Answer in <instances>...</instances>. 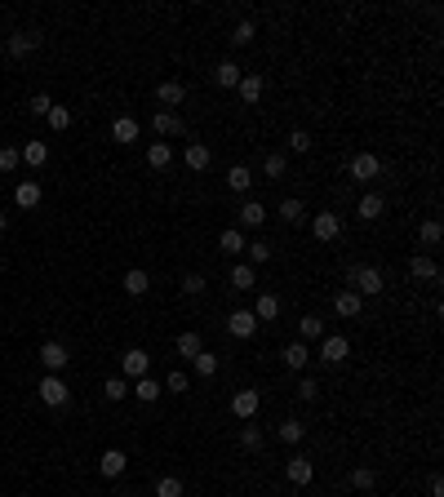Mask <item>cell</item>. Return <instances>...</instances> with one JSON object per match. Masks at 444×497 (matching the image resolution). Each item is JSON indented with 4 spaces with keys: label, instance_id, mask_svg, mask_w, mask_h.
Returning a JSON list of instances; mask_svg holds the SVG:
<instances>
[{
    "label": "cell",
    "instance_id": "6da1fadb",
    "mask_svg": "<svg viewBox=\"0 0 444 497\" xmlns=\"http://www.w3.org/2000/svg\"><path fill=\"white\" fill-rule=\"evenodd\" d=\"M346 284H355L360 297H373V293H382V271L378 266H351V271H346Z\"/></svg>",
    "mask_w": 444,
    "mask_h": 497
},
{
    "label": "cell",
    "instance_id": "7a4b0ae2",
    "mask_svg": "<svg viewBox=\"0 0 444 497\" xmlns=\"http://www.w3.org/2000/svg\"><path fill=\"white\" fill-rule=\"evenodd\" d=\"M147 368H151V355L143 347H129L120 355V377L124 382H138V377H147Z\"/></svg>",
    "mask_w": 444,
    "mask_h": 497
},
{
    "label": "cell",
    "instance_id": "3957f363",
    "mask_svg": "<svg viewBox=\"0 0 444 497\" xmlns=\"http://www.w3.org/2000/svg\"><path fill=\"white\" fill-rule=\"evenodd\" d=\"M378 174H382V160H378V155H369V151L351 155V164H346V178H351V182H373Z\"/></svg>",
    "mask_w": 444,
    "mask_h": 497
},
{
    "label": "cell",
    "instance_id": "277c9868",
    "mask_svg": "<svg viewBox=\"0 0 444 497\" xmlns=\"http://www.w3.org/2000/svg\"><path fill=\"white\" fill-rule=\"evenodd\" d=\"M36 395L49 408H63L67 404V382H63V373H45V377H40V387H36Z\"/></svg>",
    "mask_w": 444,
    "mask_h": 497
},
{
    "label": "cell",
    "instance_id": "5b68a950",
    "mask_svg": "<svg viewBox=\"0 0 444 497\" xmlns=\"http://www.w3.org/2000/svg\"><path fill=\"white\" fill-rule=\"evenodd\" d=\"M285 475H289V484L307 489L311 479H315V466H311V458H302V453H294V458L285 462Z\"/></svg>",
    "mask_w": 444,
    "mask_h": 497
},
{
    "label": "cell",
    "instance_id": "8992f818",
    "mask_svg": "<svg viewBox=\"0 0 444 497\" xmlns=\"http://www.w3.org/2000/svg\"><path fill=\"white\" fill-rule=\"evenodd\" d=\"M227 333L240 337V342H244V337H254L258 333V316H254V311H231V316H227Z\"/></svg>",
    "mask_w": 444,
    "mask_h": 497
},
{
    "label": "cell",
    "instance_id": "52a82bcc",
    "mask_svg": "<svg viewBox=\"0 0 444 497\" xmlns=\"http://www.w3.org/2000/svg\"><path fill=\"white\" fill-rule=\"evenodd\" d=\"M338 231H342V218H338V213H315V218H311V235L325 240V245H329V240H338Z\"/></svg>",
    "mask_w": 444,
    "mask_h": 497
},
{
    "label": "cell",
    "instance_id": "ba28073f",
    "mask_svg": "<svg viewBox=\"0 0 444 497\" xmlns=\"http://www.w3.org/2000/svg\"><path fill=\"white\" fill-rule=\"evenodd\" d=\"M346 355H351V347H346L342 333H329L325 342H320V360H325V364H342Z\"/></svg>",
    "mask_w": 444,
    "mask_h": 497
},
{
    "label": "cell",
    "instance_id": "9c48e42d",
    "mask_svg": "<svg viewBox=\"0 0 444 497\" xmlns=\"http://www.w3.org/2000/svg\"><path fill=\"white\" fill-rule=\"evenodd\" d=\"M156 98L174 111V107L187 103V84H183V80H160V84H156Z\"/></svg>",
    "mask_w": 444,
    "mask_h": 497
},
{
    "label": "cell",
    "instance_id": "30bf717a",
    "mask_svg": "<svg viewBox=\"0 0 444 497\" xmlns=\"http://www.w3.org/2000/svg\"><path fill=\"white\" fill-rule=\"evenodd\" d=\"M333 311H338V316H342V320H355V316H360V311H365V297H360L355 289H342L338 297H333Z\"/></svg>",
    "mask_w": 444,
    "mask_h": 497
},
{
    "label": "cell",
    "instance_id": "8fae6325",
    "mask_svg": "<svg viewBox=\"0 0 444 497\" xmlns=\"http://www.w3.org/2000/svg\"><path fill=\"white\" fill-rule=\"evenodd\" d=\"M258 404H262V400H258V391H235V395H231V413L240 418V422L258 418Z\"/></svg>",
    "mask_w": 444,
    "mask_h": 497
},
{
    "label": "cell",
    "instance_id": "7c38bea8",
    "mask_svg": "<svg viewBox=\"0 0 444 497\" xmlns=\"http://www.w3.org/2000/svg\"><path fill=\"white\" fill-rule=\"evenodd\" d=\"M67 360H72V355H67V347H63V342H45V347H40V364H45L49 373H63Z\"/></svg>",
    "mask_w": 444,
    "mask_h": 497
},
{
    "label": "cell",
    "instance_id": "4fadbf2b",
    "mask_svg": "<svg viewBox=\"0 0 444 497\" xmlns=\"http://www.w3.org/2000/svg\"><path fill=\"white\" fill-rule=\"evenodd\" d=\"M124 466H129V458H124L120 448H107L103 458H98V475H107V479H116V475H124Z\"/></svg>",
    "mask_w": 444,
    "mask_h": 497
},
{
    "label": "cell",
    "instance_id": "5bb4252c",
    "mask_svg": "<svg viewBox=\"0 0 444 497\" xmlns=\"http://www.w3.org/2000/svg\"><path fill=\"white\" fill-rule=\"evenodd\" d=\"M18 151H22L27 169H45V164H49V147H45V142H36V138H27Z\"/></svg>",
    "mask_w": 444,
    "mask_h": 497
},
{
    "label": "cell",
    "instance_id": "9a60e30c",
    "mask_svg": "<svg viewBox=\"0 0 444 497\" xmlns=\"http://www.w3.org/2000/svg\"><path fill=\"white\" fill-rule=\"evenodd\" d=\"M151 129L160 134V142H169V138H178V134H183V120H178L174 111H156V120H151Z\"/></svg>",
    "mask_w": 444,
    "mask_h": 497
},
{
    "label": "cell",
    "instance_id": "2e32d148",
    "mask_svg": "<svg viewBox=\"0 0 444 497\" xmlns=\"http://www.w3.org/2000/svg\"><path fill=\"white\" fill-rule=\"evenodd\" d=\"M13 205H18V209H36L40 205V182H32V178L18 182V187H13Z\"/></svg>",
    "mask_w": 444,
    "mask_h": 497
},
{
    "label": "cell",
    "instance_id": "e0dca14e",
    "mask_svg": "<svg viewBox=\"0 0 444 497\" xmlns=\"http://www.w3.org/2000/svg\"><path fill=\"white\" fill-rule=\"evenodd\" d=\"M36 45H40V32H13L9 36V53H13V58H27Z\"/></svg>",
    "mask_w": 444,
    "mask_h": 497
},
{
    "label": "cell",
    "instance_id": "ac0fdd59",
    "mask_svg": "<svg viewBox=\"0 0 444 497\" xmlns=\"http://www.w3.org/2000/svg\"><path fill=\"white\" fill-rule=\"evenodd\" d=\"M174 351H178V355H183V360H196V355L204 351V337H200V333H191V329H187V333H178V342H174Z\"/></svg>",
    "mask_w": 444,
    "mask_h": 497
},
{
    "label": "cell",
    "instance_id": "d6986e66",
    "mask_svg": "<svg viewBox=\"0 0 444 497\" xmlns=\"http://www.w3.org/2000/svg\"><path fill=\"white\" fill-rule=\"evenodd\" d=\"M129 391H133V395H138V400H143V404H156L160 395H164V387H160L156 377H138V382H133Z\"/></svg>",
    "mask_w": 444,
    "mask_h": 497
},
{
    "label": "cell",
    "instance_id": "ffe728a7",
    "mask_svg": "<svg viewBox=\"0 0 444 497\" xmlns=\"http://www.w3.org/2000/svg\"><path fill=\"white\" fill-rule=\"evenodd\" d=\"M151 289V276L143 271V266H133V271H124V293H129V297H143Z\"/></svg>",
    "mask_w": 444,
    "mask_h": 497
},
{
    "label": "cell",
    "instance_id": "44dd1931",
    "mask_svg": "<svg viewBox=\"0 0 444 497\" xmlns=\"http://www.w3.org/2000/svg\"><path fill=\"white\" fill-rule=\"evenodd\" d=\"M218 245H222V253H235V258H240L249 240H244V231H240V226H227V231L218 235Z\"/></svg>",
    "mask_w": 444,
    "mask_h": 497
},
{
    "label": "cell",
    "instance_id": "7402d4cb",
    "mask_svg": "<svg viewBox=\"0 0 444 497\" xmlns=\"http://www.w3.org/2000/svg\"><path fill=\"white\" fill-rule=\"evenodd\" d=\"M147 164L151 169H169L174 164V147H169V142H151V147H147Z\"/></svg>",
    "mask_w": 444,
    "mask_h": 497
},
{
    "label": "cell",
    "instance_id": "603a6c76",
    "mask_svg": "<svg viewBox=\"0 0 444 497\" xmlns=\"http://www.w3.org/2000/svg\"><path fill=\"white\" fill-rule=\"evenodd\" d=\"M227 187H231L235 195H244L249 187H254V174H249L244 164H231V169H227Z\"/></svg>",
    "mask_w": 444,
    "mask_h": 497
},
{
    "label": "cell",
    "instance_id": "cb8c5ba5",
    "mask_svg": "<svg viewBox=\"0 0 444 497\" xmlns=\"http://www.w3.org/2000/svg\"><path fill=\"white\" fill-rule=\"evenodd\" d=\"M254 316H258V324H262V320H275V316H280V297H275V293H258Z\"/></svg>",
    "mask_w": 444,
    "mask_h": 497
},
{
    "label": "cell",
    "instance_id": "d4e9b609",
    "mask_svg": "<svg viewBox=\"0 0 444 497\" xmlns=\"http://www.w3.org/2000/svg\"><path fill=\"white\" fill-rule=\"evenodd\" d=\"M111 138H116V142H138V120H133V116H116V124H111Z\"/></svg>",
    "mask_w": 444,
    "mask_h": 497
},
{
    "label": "cell",
    "instance_id": "484cf974",
    "mask_svg": "<svg viewBox=\"0 0 444 497\" xmlns=\"http://www.w3.org/2000/svg\"><path fill=\"white\" fill-rule=\"evenodd\" d=\"M311 337H325V320L320 316H302L298 320V342H311Z\"/></svg>",
    "mask_w": 444,
    "mask_h": 497
},
{
    "label": "cell",
    "instance_id": "4316f807",
    "mask_svg": "<svg viewBox=\"0 0 444 497\" xmlns=\"http://www.w3.org/2000/svg\"><path fill=\"white\" fill-rule=\"evenodd\" d=\"M235 89H240V98H244L249 107H254L258 98H262V89H267V84H262V76H240V84H235Z\"/></svg>",
    "mask_w": 444,
    "mask_h": 497
},
{
    "label": "cell",
    "instance_id": "83f0119b",
    "mask_svg": "<svg viewBox=\"0 0 444 497\" xmlns=\"http://www.w3.org/2000/svg\"><path fill=\"white\" fill-rule=\"evenodd\" d=\"M280 355H285V364H289V368H307V360H311L307 342H289V347H285Z\"/></svg>",
    "mask_w": 444,
    "mask_h": 497
},
{
    "label": "cell",
    "instance_id": "f1b7e54d",
    "mask_svg": "<svg viewBox=\"0 0 444 497\" xmlns=\"http://www.w3.org/2000/svg\"><path fill=\"white\" fill-rule=\"evenodd\" d=\"M209 160H214V155H209L204 142H191V147H187V169H196V174H200V169H209Z\"/></svg>",
    "mask_w": 444,
    "mask_h": 497
},
{
    "label": "cell",
    "instance_id": "f546056e",
    "mask_svg": "<svg viewBox=\"0 0 444 497\" xmlns=\"http://www.w3.org/2000/svg\"><path fill=\"white\" fill-rule=\"evenodd\" d=\"M231 284H235V289H254V284H258V276H254V266H249V262H235L231 266Z\"/></svg>",
    "mask_w": 444,
    "mask_h": 497
},
{
    "label": "cell",
    "instance_id": "4dcf8cb0",
    "mask_svg": "<svg viewBox=\"0 0 444 497\" xmlns=\"http://www.w3.org/2000/svg\"><path fill=\"white\" fill-rule=\"evenodd\" d=\"M262 174H267V178H285L289 174V155L285 151H271L267 160H262Z\"/></svg>",
    "mask_w": 444,
    "mask_h": 497
},
{
    "label": "cell",
    "instance_id": "1f68e13d",
    "mask_svg": "<svg viewBox=\"0 0 444 497\" xmlns=\"http://www.w3.org/2000/svg\"><path fill=\"white\" fill-rule=\"evenodd\" d=\"M214 80L222 84V89H235V84H240V67H235V63H218L214 67Z\"/></svg>",
    "mask_w": 444,
    "mask_h": 497
},
{
    "label": "cell",
    "instance_id": "d6a6232c",
    "mask_svg": "<svg viewBox=\"0 0 444 497\" xmlns=\"http://www.w3.org/2000/svg\"><path fill=\"white\" fill-rule=\"evenodd\" d=\"M382 213H386V205H382V195H378V191H369L365 200H360V218H365V222L382 218Z\"/></svg>",
    "mask_w": 444,
    "mask_h": 497
},
{
    "label": "cell",
    "instance_id": "836d02e7",
    "mask_svg": "<svg viewBox=\"0 0 444 497\" xmlns=\"http://www.w3.org/2000/svg\"><path fill=\"white\" fill-rule=\"evenodd\" d=\"M409 271H413V280H436V276H440V266L426 258V253H418V258L409 262Z\"/></svg>",
    "mask_w": 444,
    "mask_h": 497
},
{
    "label": "cell",
    "instance_id": "e575fe53",
    "mask_svg": "<svg viewBox=\"0 0 444 497\" xmlns=\"http://www.w3.org/2000/svg\"><path fill=\"white\" fill-rule=\"evenodd\" d=\"M418 240H422V245H426V249H436V245H440V240H444V226H440L436 218H426V222L418 226Z\"/></svg>",
    "mask_w": 444,
    "mask_h": 497
},
{
    "label": "cell",
    "instance_id": "d590c367",
    "mask_svg": "<svg viewBox=\"0 0 444 497\" xmlns=\"http://www.w3.org/2000/svg\"><path fill=\"white\" fill-rule=\"evenodd\" d=\"M240 222L244 226H262V222H267V209H262L258 200H244L240 205Z\"/></svg>",
    "mask_w": 444,
    "mask_h": 497
},
{
    "label": "cell",
    "instance_id": "8d00e7d4",
    "mask_svg": "<svg viewBox=\"0 0 444 497\" xmlns=\"http://www.w3.org/2000/svg\"><path fill=\"white\" fill-rule=\"evenodd\" d=\"M103 395H107L111 404H120L124 395H129V382H124V377H107V382H103Z\"/></svg>",
    "mask_w": 444,
    "mask_h": 497
},
{
    "label": "cell",
    "instance_id": "74e56055",
    "mask_svg": "<svg viewBox=\"0 0 444 497\" xmlns=\"http://www.w3.org/2000/svg\"><path fill=\"white\" fill-rule=\"evenodd\" d=\"M275 435H280V439H285V444H298V439H302V435H307V426H302L298 418H289V422H280V431H275Z\"/></svg>",
    "mask_w": 444,
    "mask_h": 497
},
{
    "label": "cell",
    "instance_id": "f35d334b",
    "mask_svg": "<svg viewBox=\"0 0 444 497\" xmlns=\"http://www.w3.org/2000/svg\"><path fill=\"white\" fill-rule=\"evenodd\" d=\"M191 368H196L200 377H214V373H218V355H214V351H200L196 360H191Z\"/></svg>",
    "mask_w": 444,
    "mask_h": 497
},
{
    "label": "cell",
    "instance_id": "ab89813d",
    "mask_svg": "<svg viewBox=\"0 0 444 497\" xmlns=\"http://www.w3.org/2000/svg\"><path fill=\"white\" fill-rule=\"evenodd\" d=\"M275 213H280L285 222H302V218H307V209H302V200H294V195H289V200H280V209H275Z\"/></svg>",
    "mask_w": 444,
    "mask_h": 497
},
{
    "label": "cell",
    "instance_id": "60d3db41",
    "mask_svg": "<svg viewBox=\"0 0 444 497\" xmlns=\"http://www.w3.org/2000/svg\"><path fill=\"white\" fill-rule=\"evenodd\" d=\"M187 489H183V479L178 475H164V479H156V497H183Z\"/></svg>",
    "mask_w": 444,
    "mask_h": 497
},
{
    "label": "cell",
    "instance_id": "b9f144b4",
    "mask_svg": "<svg viewBox=\"0 0 444 497\" xmlns=\"http://www.w3.org/2000/svg\"><path fill=\"white\" fill-rule=\"evenodd\" d=\"M244 253H249V266H254V262H271V245H267V240H254V245H244Z\"/></svg>",
    "mask_w": 444,
    "mask_h": 497
},
{
    "label": "cell",
    "instance_id": "7bdbcfd3",
    "mask_svg": "<svg viewBox=\"0 0 444 497\" xmlns=\"http://www.w3.org/2000/svg\"><path fill=\"white\" fill-rule=\"evenodd\" d=\"M373 484H378V475H373L369 466H355V471H351V489H360V493H369Z\"/></svg>",
    "mask_w": 444,
    "mask_h": 497
},
{
    "label": "cell",
    "instance_id": "ee69618b",
    "mask_svg": "<svg viewBox=\"0 0 444 497\" xmlns=\"http://www.w3.org/2000/svg\"><path fill=\"white\" fill-rule=\"evenodd\" d=\"M49 107H53L49 93H32V98H27V116H49Z\"/></svg>",
    "mask_w": 444,
    "mask_h": 497
},
{
    "label": "cell",
    "instance_id": "f6af8a7d",
    "mask_svg": "<svg viewBox=\"0 0 444 497\" xmlns=\"http://www.w3.org/2000/svg\"><path fill=\"white\" fill-rule=\"evenodd\" d=\"M45 120H49V129H58V134H63V129H72V111H67V107H49V116H45Z\"/></svg>",
    "mask_w": 444,
    "mask_h": 497
},
{
    "label": "cell",
    "instance_id": "bcb514c9",
    "mask_svg": "<svg viewBox=\"0 0 444 497\" xmlns=\"http://www.w3.org/2000/svg\"><path fill=\"white\" fill-rule=\"evenodd\" d=\"M22 164V151L18 147H0V174H13Z\"/></svg>",
    "mask_w": 444,
    "mask_h": 497
},
{
    "label": "cell",
    "instance_id": "7dc6e473",
    "mask_svg": "<svg viewBox=\"0 0 444 497\" xmlns=\"http://www.w3.org/2000/svg\"><path fill=\"white\" fill-rule=\"evenodd\" d=\"M254 36H258V27L244 18V22H235V32H231V45H249Z\"/></svg>",
    "mask_w": 444,
    "mask_h": 497
},
{
    "label": "cell",
    "instance_id": "c3c4849f",
    "mask_svg": "<svg viewBox=\"0 0 444 497\" xmlns=\"http://www.w3.org/2000/svg\"><path fill=\"white\" fill-rule=\"evenodd\" d=\"M160 387H164V391H169V395H183V391H187V373H178V368H174V373H169V377H164V382H160Z\"/></svg>",
    "mask_w": 444,
    "mask_h": 497
},
{
    "label": "cell",
    "instance_id": "681fc988",
    "mask_svg": "<svg viewBox=\"0 0 444 497\" xmlns=\"http://www.w3.org/2000/svg\"><path fill=\"white\" fill-rule=\"evenodd\" d=\"M240 444H244L249 453H258V448H262V431H258V426H244V431H240Z\"/></svg>",
    "mask_w": 444,
    "mask_h": 497
},
{
    "label": "cell",
    "instance_id": "f907efd6",
    "mask_svg": "<svg viewBox=\"0 0 444 497\" xmlns=\"http://www.w3.org/2000/svg\"><path fill=\"white\" fill-rule=\"evenodd\" d=\"M289 151H311V134L307 129H294V134H289Z\"/></svg>",
    "mask_w": 444,
    "mask_h": 497
},
{
    "label": "cell",
    "instance_id": "816d5d0a",
    "mask_svg": "<svg viewBox=\"0 0 444 497\" xmlns=\"http://www.w3.org/2000/svg\"><path fill=\"white\" fill-rule=\"evenodd\" d=\"M315 395H320V382H315V377H302V382H298V400H315Z\"/></svg>",
    "mask_w": 444,
    "mask_h": 497
},
{
    "label": "cell",
    "instance_id": "f5cc1de1",
    "mask_svg": "<svg viewBox=\"0 0 444 497\" xmlns=\"http://www.w3.org/2000/svg\"><path fill=\"white\" fill-rule=\"evenodd\" d=\"M183 293H187V297L204 293V276H187V280H183Z\"/></svg>",
    "mask_w": 444,
    "mask_h": 497
},
{
    "label": "cell",
    "instance_id": "db71d44e",
    "mask_svg": "<svg viewBox=\"0 0 444 497\" xmlns=\"http://www.w3.org/2000/svg\"><path fill=\"white\" fill-rule=\"evenodd\" d=\"M431 497H444V479L440 475H431Z\"/></svg>",
    "mask_w": 444,
    "mask_h": 497
},
{
    "label": "cell",
    "instance_id": "11a10c76",
    "mask_svg": "<svg viewBox=\"0 0 444 497\" xmlns=\"http://www.w3.org/2000/svg\"><path fill=\"white\" fill-rule=\"evenodd\" d=\"M5 226H9V218H5V213H0V235H5Z\"/></svg>",
    "mask_w": 444,
    "mask_h": 497
},
{
    "label": "cell",
    "instance_id": "9f6ffc18",
    "mask_svg": "<svg viewBox=\"0 0 444 497\" xmlns=\"http://www.w3.org/2000/svg\"><path fill=\"white\" fill-rule=\"evenodd\" d=\"M120 497H138V493H120Z\"/></svg>",
    "mask_w": 444,
    "mask_h": 497
}]
</instances>
